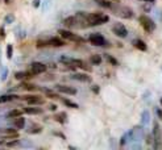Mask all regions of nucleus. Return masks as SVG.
Here are the masks:
<instances>
[{"instance_id":"f257e3e1","label":"nucleus","mask_w":162,"mask_h":150,"mask_svg":"<svg viewBox=\"0 0 162 150\" xmlns=\"http://www.w3.org/2000/svg\"><path fill=\"white\" fill-rule=\"evenodd\" d=\"M108 21H109V16L106 15V13H100V12L87 13V24H89V26H98L106 24Z\"/></svg>"},{"instance_id":"f03ea898","label":"nucleus","mask_w":162,"mask_h":150,"mask_svg":"<svg viewBox=\"0 0 162 150\" xmlns=\"http://www.w3.org/2000/svg\"><path fill=\"white\" fill-rule=\"evenodd\" d=\"M138 23L141 24L142 29L145 30L146 33H153L156 30V23L149 16H146V15H141V16H140L138 17Z\"/></svg>"},{"instance_id":"7ed1b4c3","label":"nucleus","mask_w":162,"mask_h":150,"mask_svg":"<svg viewBox=\"0 0 162 150\" xmlns=\"http://www.w3.org/2000/svg\"><path fill=\"white\" fill-rule=\"evenodd\" d=\"M58 33L61 34V37H62L63 39H67V41H73V42H77V43H85L86 39L78 36V34L70 32V30H66V29H59Z\"/></svg>"},{"instance_id":"20e7f679","label":"nucleus","mask_w":162,"mask_h":150,"mask_svg":"<svg viewBox=\"0 0 162 150\" xmlns=\"http://www.w3.org/2000/svg\"><path fill=\"white\" fill-rule=\"evenodd\" d=\"M113 11H115V13L117 16L122 17V19H132L133 17V11L130 9L129 7H111Z\"/></svg>"},{"instance_id":"39448f33","label":"nucleus","mask_w":162,"mask_h":150,"mask_svg":"<svg viewBox=\"0 0 162 150\" xmlns=\"http://www.w3.org/2000/svg\"><path fill=\"white\" fill-rule=\"evenodd\" d=\"M112 32L120 38H125L126 36H128V29L125 28V25H122L120 23H116L112 26Z\"/></svg>"},{"instance_id":"423d86ee","label":"nucleus","mask_w":162,"mask_h":150,"mask_svg":"<svg viewBox=\"0 0 162 150\" xmlns=\"http://www.w3.org/2000/svg\"><path fill=\"white\" fill-rule=\"evenodd\" d=\"M46 65H43L41 62H33L30 65V71L33 73V75L36 77V75H40V74H43L46 71Z\"/></svg>"},{"instance_id":"0eeeda50","label":"nucleus","mask_w":162,"mask_h":150,"mask_svg":"<svg viewBox=\"0 0 162 150\" xmlns=\"http://www.w3.org/2000/svg\"><path fill=\"white\" fill-rule=\"evenodd\" d=\"M29 105H41L45 103V100H43L41 96H37V95H28V96H24L23 98Z\"/></svg>"},{"instance_id":"6e6552de","label":"nucleus","mask_w":162,"mask_h":150,"mask_svg":"<svg viewBox=\"0 0 162 150\" xmlns=\"http://www.w3.org/2000/svg\"><path fill=\"white\" fill-rule=\"evenodd\" d=\"M90 42L92 43L94 46H104V43H106V39H104V37L102 36V34L99 33H94L90 36Z\"/></svg>"},{"instance_id":"1a4fd4ad","label":"nucleus","mask_w":162,"mask_h":150,"mask_svg":"<svg viewBox=\"0 0 162 150\" xmlns=\"http://www.w3.org/2000/svg\"><path fill=\"white\" fill-rule=\"evenodd\" d=\"M57 90L62 94H66V95H75L77 94V90L74 87H70V86H63V84H57Z\"/></svg>"},{"instance_id":"9d476101","label":"nucleus","mask_w":162,"mask_h":150,"mask_svg":"<svg viewBox=\"0 0 162 150\" xmlns=\"http://www.w3.org/2000/svg\"><path fill=\"white\" fill-rule=\"evenodd\" d=\"M33 77L34 75L32 71H19V73L15 74V78L19 79V81H28V79L33 78Z\"/></svg>"},{"instance_id":"9b49d317","label":"nucleus","mask_w":162,"mask_h":150,"mask_svg":"<svg viewBox=\"0 0 162 150\" xmlns=\"http://www.w3.org/2000/svg\"><path fill=\"white\" fill-rule=\"evenodd\" d=\"M49 41V46H54V47H61V46H63L65 45V41H63V38L62 37H51L47 39Z\"/></svg>"},{"instance_id":"f8f14e48","label":"nucleus","mask_w":162,"mask_h":150,"mask_svg":"<svg viewBox=\"0 0 162 150\" xmlns=\"http://www.w3.org/2000/svg\"><path fill=\"white\" fill-rule=\"evenodd\" d=\"M73 79H75V81H79V82H85V83H90L91 82V77L89 74H74L73 77H71Z\"/></svg>"},{"instance_id":"ddd939ff","label":"nucleus","mask_w":162,"mask_h":150,"mask_svg":"<svg viewBox=\"0 0 162 150\" xmlns=\"http://www.w3.org/2000/svg\"><path fill=\"white\" fill-rule=\"evenodd\" d=\"M153 136H154V141H156V146H158L160 141H161V130H160V125L158 122H154V130H153Z\"/></svg>"},{"instance_id":"4468645a","label":"nucleus","mask_w":162,"mask_h":150,"mask_svg":"<svg viewBox=\"0 0 162 150\" xmlns=\"http://www.w3.org/2000/svg\"><path fill=\"white\" fill-rule=\"evenodd\" d=\"M133 46L136 47V49H138V50H141V51H146V49H148V46H146V43L142 41V39H140V38H137V39H134L133 41Z\"/></svg>"},{"instance_id":"2eb2a0df","label":"nucleus","mask_w":162,"mask_h":150,"mask_svg":"<svg viewBox=\"0 0 162 150\" xmlns=\"http://www.w3.org/2000/svg\"><path fill=\"white\" fill-rule=\"evenodd\" d=\"M54 120L58 121L59 124H65V122L67 121V114H66V112H59V113H57L55 116H54Z\"/></svg>"},{"instance_id":"dca6fc26","label":"nucleus","mask_w":162,"mask_h":150,"mask_svg":"<svg viewBox=\"0 0 162 150\" xmlns=\"http://www.w3.org/2000/svg\"><path fill=\"white\" fill-rule=\"evenodd\" d=\"M63 24L67 26V28H73V26L77 25V19L75 16H70V17H66V19L63 20Z\"/></svg>"},{"instance_id":"f3484780","label":"nucleus","mask_w":162,"mask_h":150,"mask_svg":"<svg viewBox=\"0 0 162 150\" xmlns=\"http://www.w3.org/2000/svg\"><path fill=\"white\" fill-rule=\"evenodd\" d=\"M25 126V118L23 116H19L15 118V128L16 129H23Z\"/></svg>"},{"instance_id":"a211bd4d","label":"nucleus","mask_w":162,"mask_h":150,"mask_svg":"<svg viewBox=\"0 0 162 150\" xmlns=\"http://www.w3.org/2000/svg\"><path fill=\"white\" fill-rule=\"evenodd\" d=\"M24 112L28 114H40L42 113V109L37 107H28V108H24Z\"/></svg>"},{"instance_id":"6ab92c4d","label":"nucleus","mask_w":162,"mask_h":150,"mask_svg":"<svg viewBox=\"0 0 162 150\" xmlns=\"http://www.w3.org/2000/svg\"><path fill=\"white\" fill-rule=\"evenodd\" d=\"M21 114H23V111H21V109H12V111L8 112L7 117L8 118H16V117L21 116Z\"/></svg>"},{"instance_id":"aec40b11","label":"nucleus","mask_w":162,"mask_h":150,"mask_svg":"<svg viewBox=\"0 0 162 150\" xmlns=\"http://www.w3.org/2000/svg\"><path fill=\"white\" fill-rule=\"evenodd\" d=\"M41 130H42V126H41V125L32 124V126H29V129H28V133L34 134V133H40Z\"/></svg>"},{"instance_id":"412c9836","label":"nucleus","mask_w":162,"mask_h":150,"mask_svg":"<svg viewBox=\"0 0 162 150\" xmlns=\"http://www.w3.org/2000/svg\"><path fill=\"white\" fill-rule=\"evenodd\" d=\"M17 98H19V96H16V95H3V96H0V104L7 103V101H12Z\"/></svg>"},{"instance_id":"4be33fe9","label":"nucleus","mask_w":162,"mask_h":150,"mask_svg":"<svg viewBox=\"0 0 162 150\" xmlns=\"http://www.w3.org/2000/svg\"><path fill=\"white\" fill-rule=\"evenodd\" d=\"M95 3L98 4L99 7H103V8H111L112 7V3L109 0H95Z\"/></svg>"},{"instance_id":"5701e85b","label":"nucleus","mask_w":162,"mask_h":150,"mask_svg":"<svg viewBox=\"0 0 162 150\" xmlns=\"http://www.w3.org/2000/svg\"><path fill=\"white\" fill-rule=\"evenodd\" d=\"M90 61H91V63H92L94 66H98V65L102 63V57H100L99 54H94V55H91Z\"/></svg>"},{"instance_id":"b1692460","label":"nucleus","mask_w":162,"mask_h":150,"mask_svg":"<svg viewBox=\"0 0 162 150\" xmlns=\"http://www.w3.org/2000/svg\"><path fill=\"white\" fill-rule=\"evenodd\" d=\"M63 104H66L67 107H70V108H74V109H78V108H79V105H78L77 103H74V101L69 100V99H63Z\"/></svg>"},{"instance_id":"393cba45","label":"nucleus","mask_w":162,"mask_h":150,"mask_svg":"<svg viewBox=\"0 0 162 150\" xmlns=\"http://www.w3.org/2000/svg\"><path fill=\"white\" fill-rule=\"evenodd\" d=\"M21 87L23 88H25V90L27 91H34V90H37V86H34V84H30V83H23V84H21Z\"/></svg>"},{"instance_id":"a878e982","label":"nucleus","mask_w":162,"mask_h":150,"mask_svg":"<svg viewBox=\"0 0 162 150\" xmlns=\"http://www.w3.org/2000/svg\"><path fill=\"white\" fill-rule=\"evenodd\" d=\"M104 57H106V59H107L111 65H113V66H117V65H119V62H117V59H116V58H113L112 55H109V54H104Z\"/></svg>"},{"instance_id":"bb28decb","label":"nucleus","mask_w":162,"mask_h":150,"mask_svg":"<svg viewBox=\"0 0 162 150\" xmlns=\"http://www.w3.org/2000/svg\"><path fill=\"white\" fill-rule=\"evenodd\" d=\"M45 94H46V96L47 98H50V99H58L59 98V95L58 94H55V92H53V91H45Z\"/></svg>"},{"instance_id":"cd10ccee","label":"nucleus","mask_w":162,"mask_h":150,"mask_svg":"<svg viewBox=\"0 0 162 150\" xmlns=\"http://www.w3.org/2000/svg\"><path fill=\"white\" fill-rule=\"evenodd\" d=\"M45 46H49V41L47 39H38L37 47H45Z\"/></svg>"},{"instance_id":"c85d7f7f","label":"nucleus","mask_w":162,"mask_h":150,"mask_svg":"<svg viewBox=\"0 0 162 150\" xmlns=\"http://www.w3.org/2000/svg\"><path fill=\"white\" fill-rule=\"evenodd\" d=\"M19 144H20V141H19V140H16V141H12V142H8V144H7V146L13 148V146H17Z\"/></svg>"},{"instance_id":"c756f323","label":"nucleus","mask_w":162,"mask_h":150,"mask_svg":"<svg viewBox=\"0 0 162 150\" xmlns=\"http://www.w3.org/2000/svg\"><path fill=\"white\" fill-rule=\"evenodd\" d=\"M7 57L8 58H12V45H8L7 47Z\"/></svg>"},{"instance_id":"7c9ffc66","label":"nucleus","mask_w":162,"mask_h":150,"mask_svg":"<svg viewBox=\"0 0 162 150\" xmlns=\"http://www.w3.org/2000/svg\"><path fill=\"white\" fill-rule=\"evenodd\" d=\"M91 91L94 92V94H99V86H96V84H94L92 87H91Z\"/></svg>"},{"instance_id":"2f4dec72","label":"nucleus","mask_w":162,"mask_h":150,"mask_svg":"<svg viewBox=\"0 0 162 150\" xmlns=\"http://www.w3.org/2000/svg\"><path fill=\"white\" fill-rule=\"evenodd\" d=\"M49 109H50V111H55V109H57V105H55V104H51L50 107H49Z\"/></svg>"},{"instance_id":"473e14b6","label":"nucleus","mask_w":162,"mask_h":150,"mask_svg":"<svg viewBox=\"0 0 162 150\" xmlns=\"http://www.w3.org/2000/svg\"><path fill=\"white\" fill-rule=\"evenodd\" d=\"M4 36H6V33H4V29L2 28V29H0V37H2V38H3Z\"/></svg>"},{"instance_id":"72a5a7b5","label":"nucleus","mask_w":162,"mask_h":150,"mask_svg":"<svg viewBox=\"0 0 162 150\" xmlns=\"http://www.w3.org/2000/svg\"><path fill=\"white\" fill-rule=\"evenodd\" d=\"M156 112H157V114H158V116H160V117L162 118V111H161V109H157Z\"/></svg>"},{"instance_id":"f704fd0d","label":"nucleus","mask_w":162,"mask_h":150,"mask_svg":"<svg viewBox=\"0 0 162 150\" xmlns=\"http://www.w3.org/2000/svg\"><path fill=\"white\" fill-rule=\"evenodd\" d=\"M142 2H146V3H152V2H154V0H142Z\"/></svg>"},{"instance_id":"c9c22d12","label":"nucleus","mask_w":162,"mask_h":150,"mask_svg":"<svg viewBox=\"0 0 162 150\" xmlns=\"http://www.w3.org/2000/svg\"><path fill=\"white\" fill-rule=\"evenodd\" d=\"M11 2V0H6V3H9Z\"/></svg>"},{"instance_id":"e433bc0d","label":"nucleus","mask_w":162,"mask_h":150,"mask_svg":"<svg viewBox=\"0 0 162 150\" xmlns=\"http://www.w3.org/2000/svg\"><path fill=\"white\" fill-rule=\"evenodd\" d=\"M2 144H3V142H2V141H0V145H2Z\"/></svg>"},{"instance_id":"4c0bfd02","label":"nucleus","mask_w":162,"mask_h":150,"mask_svg":"<svg viewBox=\"0 0 162 150\" xmlns=\"http://www.w3.org/2000/svg\"><path fill=\"white\" fill-rule=\"evenodd\" d=\"M161 104H162V99H161Z\"/></svg>"}]
</instances>
